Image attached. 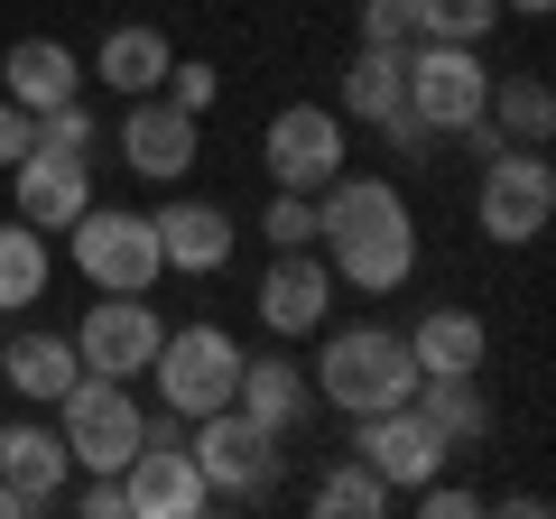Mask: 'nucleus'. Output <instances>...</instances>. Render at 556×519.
<instances>
[{
	"label": "nucleus",
	"mask_w": 556,
	"mask_h": 519,
	"mask_svg": "<svg viewBox=\"0 0 556 519\" xmlns=\"http://www.w3.org/2000/svg\"><path fill=\"white\" fill-rule=\"evenodd\" d=\"M56 436H65V455H75V473H121V464L139 455V418L149 408L130 400V380H102V371H84L75 390L56 400Z\"/></svg>",
	"instance_id": "nucleus-5"
},
{
	"label": "nucleus",
	"mask_w": 556,
	"mask_h": 519,
	"mask_svg": "<svg viewBox=\"0 0 556 519\" xmlns=\"http://www.w3.org/2000/svg\"><path fill=\"white\" fill-rule=\"evenodd\" d=\"M167 56H177V47H167L159 28H112V38L93 47V84H112L121 102H130V93H159V84H167Z\"/></svg>",
	"instance_id": "nucleus-21"
},
{
	"label": "nucleus",
	"mask_w": 556,
	"mask_h": 519,
	"mask_svg": "<svg viewBox=\"0 0 556 519\" xmlns=\"http://www.w3.org/2000/svg\"><path fill=\"white\" fill-rule=\"evenodd\" d=\"M121 159H130L139 177L177 186L186 167H195V112H177L167 93H130L121 102Z\"/></svg>",
	"instance_id": "nucleus-13"
},
{
	"label": "nucleus",
	"mask_w": 556,
	"mask_h": 519,
	"mask_svg": "<svg viewBox=\"0 0 556 519\" xmlns=\"http://www.w3.org/2000/svg\"><path fill=\"white\" fill-rule=\"evenodd\" d=\"M482 353H492V325L464 316V306H427V316L408 325V362L417 371H482Z\"/></svg>",
	"instance_id": "nucleus-20"
},
{
	"label": "nucleus",
	"mask_w": 556,
	"mask_h": 519,
	"mask_svg": "<svg viewBox=\"0 0 556 519\" xmlns=\"http://www.w3.org/2000/svg\"><path fill=\"white\" fill-rule=\"evenodd\" d=\"M325 306H334V269L316 260V241L278 251L269 279H260V325L269 334H325Z\"/></svg>",
	"instance_id": "nucleus-14"
},
{
	"label": "nucleus",
	"mask_w": 556,
	"mask_h": 519,
	"mask_svg": "<svg viewBox=\"0 0 556 519\" xmlns=\"http://www.w3.org/2000/svg\"><path fill=\"white\" fill-rule=\"evenodd\" d=\"M159 306L149 298H112L102 288V306H84V325H75V353H84V371H102V380H149V362H159Z\"/></svg>",
	"instance_id": "nucleus-10"
},
{
	"label": "nucleus",
	"mask_w": 556,
	"mask_h": 519,
	"mask_svg": "<svg viewBox=\"0 0 556 519\" xmlns=\"http://www.w3.org/2000/svg\"><path fill=\"white\" fill-rule=\"evenodd\" d=\"M343 112L353 121L408 112V47H362V56L343 65Z\"/></svg>",
	"instance_id": "nucleus-22"
},
{
	"label": "nucleus",
	"mask_w": 556,
	"mask_h": 519,
	"mask_svg": "<svg viewBox=\"0 0 556 519\" xmlns=\"http://www.w3.org/2000/svg\"><path fill=\"white\" fill-rule=\"evenodd\" d=\"M353 455L371 464L390 492H417L427 473H445V455H455V445H445L437 427L417 418V400H399V408H371V418H353Z\"/></svg>",
	"instance_id": "nucleus-11"
},
{
	"label": "nucleus",
	"mask_w": 556,
	"mask_h": 519,
	"mask_svg": "<svg viewBox=\"0 0 556 519\" xmlns=\"http://www.w3.org/2000/svg\"><path fill=\"white\" fill-rule=\"evenodd\" d=\"M10 195H20V223L65 232V223L93 204V159H84V149H28V159L10 167Z\"/></svg>",
	"instance_id": "nucleus-12"
},
{
	"label": "nucleus",
	"mask_w": 556,
	"mask_h": 519,
	"mask_svg": "<svg viewBox=\"0 0 556 519\" xmlns=\"http://www.w3.org/2000/svg\"><path fill=\"white\" fill-rule=\"evenodd\" d=\"M482 102H492V65L473 56V47H445V38H417L408 47V112L427 121V130H473Z\"/></svg>",
	"instance_id": "nucleus-8"
},
{
	"label": "nucleus",
	"mask_w": 556,
	"mask_h": 519,
	"mask_svg": "<svg viewBox=\"0 0 556 519\" xmlns=\"http://www.w3.org/2000/svg\"><path fill=\"white\" fill-rule=\"evenodd\" d=\"M316 241H325L334 288H362V298H390L417 269V223L390 177H353L343 167L334 186H316Z\"/></svg>",
	"instance_id": "nucleus-1"
},
{
	"label": "nucleus",
	"mask_w": 556,
	"mask_h": 519,
	"mask_svg": "<svg viewBox=\"0 0 556 519\" xmlns=\"http://www.w3.org/2000/svg\"><path fill=\"white\" fill-rule=\"evenodd\" d=\"M306 380H316L325 408L371 418V408H399L417 390V362H408V334H390V325H343V334H325Z\"/></svg>",
	"instance_id": "nucleus-2"
},
{
	"label": "nucleus",
	"mask_w": 556,
	"mask_h": 519,
	"mask_svg": "<svg viewBox=\"0 0 556 519\" xmlns=\"http://www.w3.org/2000/svg\"><path fill=\"white\" fill-rule=\"evenodd\" d=\"M28 149H38V112H20V102H0V167H20Z\"/></svg>",
	"instance_id": "nucleus-33"
},
{
	"label": "nucleus",
	"mask_w": 556,
	"mask_h": 519,
	"mask_svg": "<svg viewBox=\"0 0 556 519\" xmlns=\"http://www.w3.org/2000/svg\"><path fill=\"white\" fill-rule=\"evenodd\" d=\"M501 10H519V20H547V10H556V0H501Z\"/></svg>",
	"instance_id": "nucleus-34"
},
{
	"label": "nucleus",
	"mask_w": 556,
	"mask_h": 519,
	"mask_svg": "<svg viewBox=\"0 0 556 519\" xmlns=\"http://www.w3.org/2000/svg\"><path fill=\"white\" fill-rule=\"evenodd\" d=\"M159 260L167 269H186V279H214L223 260H232V241H241V223L223 214V204H204V195H177V204H159Z\"/></svg>",
	"instance_id": "nucleus-15"
},
{
	"label": "nucleus",
	"mask_w": 556,
	"mask_h": 519,
	"mask_svg": "<svg viewBox=\"0 0 556 519\" xmlns=\"http://www.w3.org/2000/svg\"><path fill=\"white\" fill-rule=\"evenodd\" d=\"M159 93L167 102H177V112H214V93H223V75H214V65H204V56H167V84H159Z\"/></svg>",
	"instance_id": "nucleus-28"
},
{
	"label": "nucleus",
	"mask_w": 556,
	"mask_h": 519,
	"mask_svg": "<svg viewBox=\"0 0 556 519\" xmlns=\"http://www.w3.org/2000/svg\"><path fill=\"white\" fill-rule=\"evenodd\" d=\"M390 501H399V492H390V482H380L362 455H353V464H334V473L316 482V510H325V519H380Z\"/></svg>",
	"instance_id": "nucleus-25"
},
{
	"label": "nucleus",
	"mask_w": 556,
	"mask_h": 519,
	"mask_svg": "<svg viewBox=\"0 0 556 519\" xmlns=\"http://www.w3.org/2000/svg\"><path fill=\"white\" fill-rule=\"evenodd\" d=\"M149 380H159V408H177V418L232 408L241 343L223 334V325H177V334H159V362H149Z\"/></svg>",
	"instance_id": "nucleus-6"
},
{
	"label": "nucleus",
	"mask_w": 556,
	"mask_h": 519,
	"mask_svg": "<svg viewBox=\"0 0 556 519\" xmlns=\"http://www.w3.org/2000/svg\"><path fill=\"white\" fill-rule=\"evenodd\" d=\"M473 223L501 241V251L538 241V232L556 223V167L538 159V149H492V159H482V195H473Z\"/></svg>",
	"instance_id": "nucleus-7"
},
{
	"label": "nucleus",
	"mask_w": 556,
	"mask_h": 519,
	"mask_svg": "<svg viewBox=\"0 0 556 519\" xmlns=\"http://www.w3.org/2000/svg\"><path fill=\"white\" fill-rule=\"evenodd\" d=\"M38 149H93V102H84V93L47 102V112H38Z\"/></svg>",
	"instance_id": "nucleus-29"
},
{
	"label": "nucleus",
	"mask_w": 556,
	"mask_h": 519,
	"mask_svg": "<svg viewBox=\"0 0 556 519\" xmlns=\"http://www.w3.org/2000/svg\"><path fill=\"white\" fill-rule=\"evenodd\" d=\"M65 473H75V455H65L56 427H0V482L28 501V519L65 501Z\"/></svg>",
	"instance_id": "nucleus-17"
},
{
	"label": "nucleus",
	"mask_w": 556,
	"mask_h": 519,
	"mask_svg": "<svg viewBox=\"0 0 556 519\" xmlns=\"http://www.w3.org/2000/svg\"><path fill=\"white\" fill-rule=\"evenodd\" d=\"M482 112H501V130H510L519 149H538L556 130V93L538 75H510V84H492V102H482Z\"/></svg>",
	"instance_id": "nucleus-24"
},
{
	"label": "nucleus",
	"mask_w": 556,
	"mask_h": 519,
	"mask_svg": "<svg viewBox=\"0 0 556 519\" xmlns=\"http://www.w3.org/2000/svg\"><path fill=\"white\" fill-rule=\"evenodd\" d=\"M501 28V0H417V38H445V47H482Z\"/></svg>",
	"instance_id": "nucleus-26"
},
{
	"label": "nucleus",
	"mask_w": 556,
	"mask_h": 519,
	"mask_svg": "<svg viewBox=\"0 0 556 519\" xmlns=\"http://www.w3.org/2000/svg\"><path fill=\"white\" fill-rule=\"evenodd\" d=\"M417 510H427V519H473L482 501L464 492V482H437V473H427V482H417Z\"/></svg>",
	"instance_id": "nucleus-32"
},
{
	"label": "nucleus",
	"mask_w": 556,
	"mask_h": 519,
	"mask_svg": "<svg viewBox=\"0 0 556 519\" xmlns=\"http://www.w3.org/2000/svg\"><path fill=\"white\" fill-rule=\"evenodd\" d=\"M56 510H84V519H130V492H121V473H93V482H65Z\"/></svg>",
	"instance_id": "nucleus-31"
},
{
	"label": "nucleus",
	"mask_w": 556,
	"mask_h": 519,
	"mask_svg": "<svg viewBox=\"0 0 556 519\" xmlns=\"http://www.w3.org/2000/svg\"><path fill=\"white\" fill-rule=\"evenodd\" d=\"M186 455H195V473H204L214 501H260L278 482V436L251 408H204V418H186Z\"/></svg>",
	"instance_id": "nucleus-3"
},
{
	"label": "nucleus",
	"mask_w": 556,
	"mask_h": 519,
	"mask_svg": "<svg viewBox=\"0 0 556 519\" xmlns=\"http://www.w3.org/2000/svg\"><path fill=\"white\" fill-rule=\"evenodd\" d=\"M65 232H75V269L93 288H112V298H149V279L167 269L159 260V223L130 214V204H84Z\"/></svg>",
	"instance_id": "nucleus-4"
},
{
	"label": "nucleus",
	"mask_w": 556,
	"mask_h": 519,
	"mask_svg": "<svg viewBox=\"0 0 556 519\" xmlns=\"http://www.w3.org/2000/svg\"><path fill=\"white\" fill-rule=\"evenodd\" d=\"M0 84H10L20 112H47V102L84 93V65H75V47H56V38H20L10 56H0Z\"/></svg>",
	"instance_id": "nucleus-18"
},
{
	"label": "nucleus",
	"mask_w": 556,
	"mask_h": 519,
	"mask_svg": "<svg viewBox=\"0 0 556 519\" xmlns=\"http://www.w3.org/2000/svg\"><path fill=\"white\" fill-rule=\"evenodd\" d=\"M362 47H417V0H362Z\"/></svg>",
	"instance_id": "nucleus-30"
},
{
	"label": "nucleus",
	"mask_w": 556,
	"mask_h": 519,
	"mask_svg": "<svg viewBox=\"0 0 556 519\" xmlns=\"http://www.w3.org/2000/svg\"><path fill=\"white\" fill-rule=\"evenodd\" d=\"M306 400H316V380H306L298 371V362H251V353H241V380H232V408H251V418L260 427H269V436H288V427H298L306 418Z\"/></svg>",
	"instance_id": "nucleus-19"
},
{
	"label": "nucleus",
	"mask_w": 556,
	"mask_h": 519,
	"mask_svg": "<svg viewBox=\"0 0 556 519\" xmlns=\"http://www.w3.org/2000/svg\"><path fill=\"white\" fill-rule=\"evenodd\" d=\"M0 380L20 390V400H65L84 380V353H75V334H47V325H20V334H0Z\"/></svg>",
	"instance_id": "nucleus-16"
},
{
	"label": "nucleus",
	"mask_w": 556,
	"mask_h": 519,
	"mask_svg": "<svg viewBox=\"0 0 556 519\" xmlns=\"http://www.w3.org/2000/svg\"><path fill=\"white\" fill-rule=\"evenodd\" d=\"M47 279H56V260H47V232L38 223H0V316H20V306L47 298Z\"/></svg>",
	"instance_id": "nucleus-23"
},
{
	"label": "nucleus",
	"mask_w": 556,
	"mask_h": 519,
	"mask_svg": "<svg viewBox=\"0 0 556 519\" xmlns=\"http://www.w3.org/2000/svg\"><path fill=\"white\" fill-rule=\"evenodd\" d=\"M260 149H269V186H278V195H316V186L343 177V112H325V102H288Z\"/></svg>",
	"instance_id": "nucleus-9"
},
{
	"label": "nucleus",
	"mask_w": 556,
	"mask_h": 519,
	"mask_svg": "<svg viewBox=\"0 0 556 519\" xmlns=\"http://www.w3.org/2000/svg\"><path fill=\"white\" fill-rule=\"evenodd\" d=\"M260 241H269V251H306V241H316V195H269Z\"/></svg>",
	"instance_id": "nucleus-27"
}]
</instances>
